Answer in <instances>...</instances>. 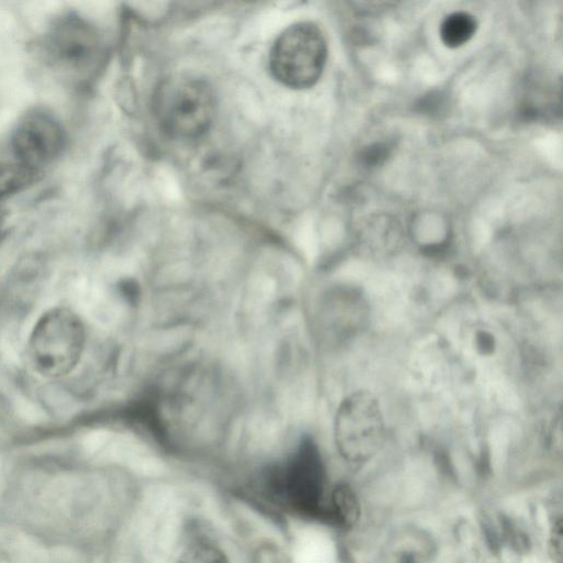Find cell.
Instances as JSON below:
<instances>
[{"label":"cell","instance_id":"1","mask_svg":"<svg viewBox=\"0 0 563 563\" xmlns=\"http://www.w3.org/2000/svg\"><path fill=\"white\" fill-rule=\"evenodd\" d=\"M152 108L159 130L176 141H194L213 124L217 97L212 86L191 74H174L155 88Z\"/></svg>","mask_w":563,"mask_h":563},{"label":"cell","instance_id":"2","mask_svg":"<svg viewBox=\"0 0 563 563\" xmlns=\"http://www.w3.org/2000/svg\"><path fill=\"white\" fill-rule=\"evenodd\" d=\"M86 344L81 319L70 309L45 311L34 324L26 350L32 368L47 378L69 374L80 361Z\"/></svg>","mask_w":563,"mask_h":563},{"label":"cell","instance_id":"3","mask_svg":"<svg viewBox=\"0 0 563 563\" xmlns=\"http://www.w3.org/2000/svg\"><path fill=\"white\" fill-rule=\"evenodd\" d=\"M41 51L53 70L75 82L91 79L106 56L104 43L95 26L74 14L64 15L49 26Z\"/></svg>","mask_w":563,"mask_h":563},{"label":"cell","instance_id":"4","mask_svg":"<svg viewBox=\"0 0 563 563\" xmlns=\"http://www.w3.org/2000/svg\"><path fill=\"white\" fill-rule=\"evenodd\" d=\"M327 54L321 30L311 22H297L286 27L273 43L269 70L285 87L307 89L321 77Z\"/></svg>","mask_w":563,"mask_h":563},{"label":"cell","instance_id":"5","mask_svg":"<svg viewBox=\"0 0 563 563\" xmlns=\"http://www.w3.org/2000/svg\"><path fill=\"white\" fill-rule=\"evenodd\" d=\"M275 494L295 511L328 519L323 505L324 466L317 445L303 440L272 474Z\"/></svg>","mask_w":563,"mask_h":563},{"label":"cell","instance_id":"6","mask_svg":"<svg viewBox=\"0 0 563 563\" xmlns=\"http://www.w3.org/2000/svg\"><path fill=\"white\" fill-rule=\"evenodd\" d=\"M385 423L377 399L357 390L342 400L334 420L336 448L346 461L365 462L380 449Z\"/></svg>","mask_w":563,"mask_h":563},{"label":"cell","instance_id":"7","mask_svg":"<svg viewBox=\"0 0 563 563\" xmlns=\"http://www.w3.org/2000/svg\"><path fill=\"white\" fill-rule=\"evenodd\" d=\"M64 131L52 115L34 111L25 114L11 134L13 158L29 167L42 170L62 152Z\"/></svg>","mask_w":563,"mask_h":563},{"label":"cell","instance_id":"8","mask_svg":"<svg viewBox=\"0 0 563 563\" xmlns=\"http://www.w3.org/2000/svg\"><path fill=\"white\" fill-rule=\"evenodd\" d=\"M361 506L353 488L347 484H339L330 496L328 519L342 530H351L358 521Z\"/></svg>","mask_w":563,"mask_h":563},{"label":"cell","instance_id":"9","mask_svg":"<svg viewBox=\"0 0 563 563\" xmlns=\"http://www.w3.org/2000/svg\"><path fill=\"white\" fill-rule=\"evenodd\" d=\"M42 170L29 167L14 158L0 159V201L20 192L34 184Z\"/></svg>","mask_w":563,"mask_h":563},{"label":"cell","instance_id":"10","mask_svg":"<svg viewBox=\"0 0 563 563\" xmlns=\"http://www.w3.org/2000/svg\"><path fill=\"white\" fill-rule=\"evenodd\" d=\"M476 31V21L466 12H454L441 24V40L448 47H459L470 41Z\"/></svg>","mask_w":563,"mask_h":563},{"label":"cell","instance_id":"11","mask_svg":"<svg viewBox=\"0 0 563 563\" xmlns=\"http://www.w3.org/2000/svg\"><path fill=\"white\" fill-rule=\"evenodd\" d=\"M176 563H230V561L213 543L195 541L180 553Z\"/></svg>","mask_w":563,"mask_h":563},{"label":"cell","instance_id":"12","mask_svg":"<svg viewBox=\"0 0 563 563\" xmlns=\"http://www.w3.org/2000/svg\"><path fill=\"white\" fill-rule=\"evenodd\" d=\"M390 153L388 143H374L364 147L360 154L361 163L366 167L379 166Z\"/></svg>","mask_w":563,"mask_h":563},{"label":"cell","instance_id":"13","mask_svg":"<svg viewBox=\"0 0 563 563\" xmlns=\"http://www.w3.org/2000/svg\"><path fill=\"white\" fill-rule=\"evenodd\" d=\"M548 553L553 563L563 562V523L559 517L551 527L548 540Z\"/></svg>","mask_w":563,"mask_h":563},{"label":"cell","instance_id":"14","mask_svg":"<svg viewBox=\"0 0 563 563\" xmlns=\"http://www.w3.org/2000/svg\"><path fill=\"white\" fill-rule=\"evenodd\" d=\"M443 104V97L440 93L432 92L420 101L419 108L421 109L422 112L433 114L440 111L444 107Z\"/></svg>","mask_w":563,"mask_h":563},{"label":"cell","instance_id":"15","mask_svg":"<svg viewBox=\"0 0 563 563\" xmlns=\"http://www.w3.org/2000/svg\"><path fill=\"white\" fill-rule=\"evenodd\" d=\"M477 349L483 354H490L494 350L495 342L494 338L487 332H478L476 336Z\"/></svg>","mask_w":563,"mask_h":563}]
</instances>
